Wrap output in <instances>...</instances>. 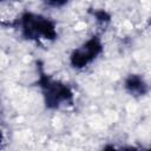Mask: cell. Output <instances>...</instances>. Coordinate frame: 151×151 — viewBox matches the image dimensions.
I'll return each mask as SVG.
<instances>
[{
  "label": "cell",
  "mask_w": 151,
  "mask_h": 151,
  "mask_svg": "<svg viewBox=\"0 0 151 151\" xmlns=\"http://www.w3.org/2000/svg\"><path fill=\"white\" fill-rule=\"evenodd\" d=\"M68 0H44L45 4H47L48 6H52V7H60L63 5H65Z\"/></svg>",
  "instance_id": "obj_5"
},
{
  "label": "cell",
  "mask_w": 151,
  "mask_h": 151,
  "mask_svg": "<svg viewBox=\"0 0 151 151\" xmlns=\"http://www.w3.org/2000/svg\"><path fill=\"white\" fill-rule=\"evenodd\" d=\"M22 35L29 40H54L57 38L55 25L52 20L40 14L27 12L20 18Z\"/></svg>",
  "instance_id": "obj_2"
},
{
  "label": "cell",
  "mask_w": 151,
  "mask_h": 151,
  "mask_svg": "<svg viewBox=\"0 0 151 151\" xmlns=\"http://www.w3.org/2000/svg\"><path fill=\"white\" fill-rule=\"evenodd\" d=\"M125 88L133 96H143L147 92V85L139 74H130L125 80Z\"/></svg>",
  "instance_id": "obj_4"
},
{
  "label": "cell",
  "mask_w": 151,
  "mask_h": 151,
  "mask_svg": "<svg viewBox=\"0 0 151 151\" xmlns=\"http://www.w3.org/2000/svg\"><path fill=\"white\" fill-rule=\"evenodd\" d=\"M38 84L41 88L45 105L48 109H58L63 104H72L73 101V93L71 88L58 81L52 79L50 76H47L42 67L39 65V80Z\"/></svg>",
  "instance_id": "obj_1"
},
{
  "label": "cell",
  "mask_w": 151,
  "mask_h": 151,
  "mask_svg": "<svg viewBox=\"0 0 151 151\" xmlns=\"http://www.w3.org/2000/svg\"><path fill=\"white\" fill-rule=\"evenodd\" d=\"M150 24H151V19H150Z\"/></svg>",
  "instance_id": "obj_6"
},
{
  "label": "cell",
  "mask_w": 151,
  "mask_h": 151,
  "mask_svg": "<svg viewBox=\"0 0 151 151\" xmlns=\"http://www.w3.org/2000/svg\"><path fill=\"white\" fill-rule=\"evenodd\" d=\"M103 52V45L98 37L90 38L71 54V65L76 68H83L94 60Z\"/></svg>",
  "instance_id": "obj_3"
}]
</instances>
